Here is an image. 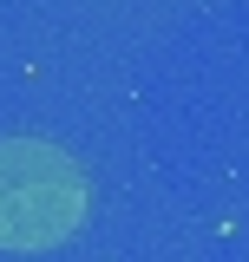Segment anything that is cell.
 Segmentation results:
<instances>
[{"mask_svg":"<svg viewBox=\"0 0 249 262\" xmlns=\"http://www.w3.org/2000/svg\"><path fill=\"white\" fill-rule=\"evenodd\" d=\"M86 210V170L59 144L7 138L0 144V249L59 243Z\"/></svg>","mask_w":249,"mask_h":262,"instance_id":"cell-1","label":"cell"}]
</instances>
